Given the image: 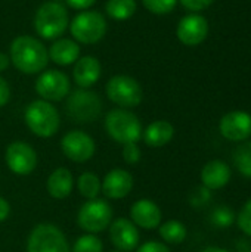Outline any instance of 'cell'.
Instances as JSON below:
<instances>
[{"label":"cell","instance_id":"cell-33","mask_svg":"<svg viewBox=\"0 0 251 252\" xmlns=\"http://www.w3.org/2000/svg\"><path fill=\"white\" fill-rule=\"evenodd\" d=\"M136 252H172L169 250L167 245L161 244V242H155V241H149L145 242L143 245H141Z\"/></svg>","mask_w":251,"mask_h":252},{"label":"cell","instance_id":"cell-6","mask_svg":"<svg viewBox=\"0 0 251 252\" xmlns=\"http://www.w3.org/2000/svg\"><path fill=\"white\" fill-rule=\"evenodd\" d=\"M67 114L68 117L78 123H92L102 112V100L101 97L90 90H75L70 94L67 100Z\"/></svg>","mask_w":251,"mask_h":252},{"label":"cell","instance_id":"cell-8","mask_svg":"<svg viewBox=\"0 0 251 252\" xmlns=\"http://www.w3.org/2000/svg\"><path fill=\"white\" fill-rule=\"evenodd\" d=\"M112 220V208L104 199H90L81 205L77 214L80 229L87 233L96 235L104 232Z\"/></svg>","mask_w":251,"mask_h":252},{"label":"cell","instance_id":"cell-1","mask_svg":"<svg viewBox=\"0 0 251 252\" xmlns=\"http://www.w3.org/2000/svg\"><path fill=\"white\" fill-rule=\"evenodd\" d=\"M9 58L18 71L37 74L47 66L49 52L40 40L31 35H19L10 44Z\"/></svg>","mask_w":251,"mask_h":252},{"label":"cell","instance_id":"cell-34","mask_svg":"<svg viewBox=\"0 0 251 252\" xmlns=\"http://www.w3.org/2000/svg\"><path fill=\"white\" fill-rule=\"evenodd\" d=\"M207 201H210V190L207 188H201L198 189V193H194L192 196V204L195 207H201L203 204H206Z\"/></svg>","mask_w":251,"mask_h":252},{"label":"cell","instance_id":"cell-18","mask_svg":"<svg viewBox=\"0 0 251 252\" xmlns=\"http://www.w3.org/2000/svg\"><path fill=\"white\" fill-rule=\"evenodd\" d=\"M232 171L231 167L220 159L209 161L201 170V182L203 186L209 190H219L225 188L231 180Z\"/></svg>","mask_w":251,"mask_h":252},{"label":"cell","instance_id":"cell-12","mask_svg":"<svg viewBox=\"0 0 251 252\" xmlns=\"http://www.w3.org/2000/svg\"><path fill=\"white\" fill-rule=\"evenodd\" d=\"M6 164L18 176H28L37 167V152L25 142H12L6 148Z\"/></svg>","mask_w":251,"mask_h":252},{"label":"cell","instance_id":"cell-9","mask_svg":"<svg viewBox=\"0 0 251 252\" xmlns=\"http://www.w3.org/2000/svg\"><path fill=\"white\" fill-rule=\"evenodd\" d=\"M107 96L121 108H135L141 105L143 92L141 84L129 75H115L105 86Z\"/></svg>","mask_w":251,"mask_h":252},{"label":"cell","instance_id":"cell-28","mask_svg":"<svg viewBox=\"0 0 251 252\" xmlns=\"http://www.w3.org/2000/svg\"><path fill=\"white\" fill-rule=\"evenodd\" d=\"M235 220V214L229 207H217L213 210L212 216H210V221L213 226L219 227V229H228Z\"/></svg>","mask_w":251,"mask_h":252},{"label":"cell","instance_id":"cell-42","mask_svg":"<svg viewBox=\"0 0 251 252\" xmlns=\"http://www.w3.org/2000/svg\"><path fill=\"white\" fill-rule=\"evenodd\" d=\"M55 1H59V0H55Z\"/></svg>","mask_w":251,"mask_h":252},{"label":"cell","instance_id":"cell-27","mask_svg":"<svg viewBox=\"0 0 251 252\" xmlns=\"http://www.w3.org/2000/svg\"><path fill=\"white\" fill-rule=\"evenodd\" d=\"M104 251V245L102 241L92 233L83 235L80 236L74 245H72V252H102Z\"/></svg>","mask_w":251,"mask_h":252},{"label":"cell","instance_id":"cell-35","mask_svg":"<svg viewBox=\"0 0 251 252\" xmlns=\"http://www.w3.org/2000/svg\"><path fill=\"white\" fill-rule=\"evenodd\" d=\"M67 4L75 10H86L89 7H92L95 4L96 0H65Z\"/></svg>","mask_w":251,"mask_h":252},{"label":"cell","instance_id":"cell-4","mask_svg":"<svg viewBox=\"0 0 251 252\" xmlns=\"http://www.w3.org/2000/svg\"><path fill=\"white\" fill-rule=\"evenodd\" d=\"M25 124L37 137H52L59 130V112L47 100H34L25 109Z\"/></svg>","mask_w":251,"mask_h":252},{"label":"cell","instance_id":"cell-17","mask_svg":"<svg viewBox=\"0 0 251 252\" xmlns=\"http://www.w3.org/2000/svg\"><path fill=\"white\" fill-rule=\"evenodd\" d=\"M130 217L136 227L152 230L157 229L161 223V210L151 199H139L130 208Z\"/></svg>","mask_w":251,"mask_h":252},{"label":"cell","instance_id":"cell-31","mask_svg":"<svg viewBox=\"0 0 251 252\" xmlns=\"http://www.w3.org/2000/svg\"><path fill=\"white\" fill-rule=\"evenodd\" d=\"M123 158L127 164L133 165L141 161V149L136 143H127L123 148Z\"/></svg>","mask_w":251,"mask_h":252},{"label":"cell","instance_id":"cell-22","mask_svg":"<svg viewBox=\"0 0 251 252\" xmlns=\"http://www.w3.org/2000/svg\"><path fill=\"white\" fill-rule=\"evenodd\" d=\"M49 58L58 65H71L80 58V46L70 38L56 40L49 49Z\"/></svg>","mask_w":251,"mask_h":252},{"label":"cell","instance_id":"cell-11","mask_svg":"<svg viewBox=\"0 0 251 252\" xmlns=\"http://www.w3.org/2000/svg\"><path fill=\"white\" fill-rule=\"evenodd\" d=\"M70 78L58 69L44 71L36 81V92L43 100L47 102L62 100L70 93Z\"/></svg>","mask_w":251,"mask_h":252},{"label":"cell","instance_id":"cell-41","mask_svg":"<svg viewBox=\"0 0 251 252\" xmlns=\"http://www.w3.org/2000/svg\"><path fill=\"white\" fill-rule=\"evenodd\" d=\"M112 252H120V251H112Z\"/></svg>","mask_w":251,"mask_h":252},{"label":"cell","instance_id":"cell-16","mask_svg":"<svg viewBox=\"0 0 251 252\" xmlns=\"http://www.w3.org/2000/svg\"><path fill=\"white\" fill-rule=\"evenodd\" d=\"M133 189V177L129 171L121 168H114L105 174L101 182L102 193L109 199H123Z\"/></svg>","mask_w":251,"mask_h":252},{"label":"cell","instance_id":"cell-29","mask_svg":"<svg viewBox=\"0 0 251 252\" xmlns=\"http://www.w3.org/2000/svg\"><path fill=\"white\" fill-rule=\"evenodd\" d=\"M142 3L151 13L166 15L175 9L178 0H142Z\"/></svg>","mask_w":251,"mask_h":252},{"label":"cell","instance_id":"cell-13","mask_svg":"<svg viewBox=\"0 0 251 252\" xmlns=\"http://www.w3.org/2000/svg\"><path fill=\"white\" fill-rule=\"evenodd\" d=\"M220 134L231 142H246L251 137V115L246 111H232L219 123Z\"/></svg>","mask_w":251,"mask_h":252},{"label":"cell","instance_id":"cell-24","mask_svg":"<svg viewBox=\"0 0 251 252\" xmlns=\"http://www.w3.org/2000/svg\"><path fill=\"white\" fill-rule=\"evenodd\" d=\"M105 10L112 19L126 21L136 12V0H108Z\"/></svg>","mask_w":251,"mask_h":252},{"label":"cell","instance_id":"cell-7","mask_svg":"<svg viewBox=\"0 0 251 252\" xmlns=\"http://www.w3.org/2000/svg\"><path fill=\"white\" fill-rule=\"evenodd\" d=\"M70 31L78 43L93 44L105 35L107 19L96 10H84L72 19Z\"/></svg>","mask_w":251,"mask_h":252},{"label":"cell","instance_id":"cell-5","mask_svg":"<svg viewBox=\"0 0 251 252\" xmlns=\"http://www.w3.org/2000/svg\"><path fill=\"white\" fill-rule=\"evenodd\" d=\"M27 252H71L64 232L49 223L37 224L27 241Z\"/></svg>","mask_w":251,"mask_h":252},{"label":"cell","instance_id":"cell-40","mask_svg":"<svg viewBox=\"0 0 251 252\" xmlns=\"http://www.w3.org/2000/svg\"><path fill=\"white\" fill-rule=\"evenodd\" d=\"M238 252H251V250L250 248H246V250H240Z\"/></svg>","mask_w":251,"mask_h":252},{"label":"cell","instance_id":"cell-2","mask_svg":"<svg viewBox=\"0 0 251 252\" xmlns=\"http://www.w3.org/2000/svg\"><path fill=\"white\" fill-rule=\"evenodd\" d=\"M105 130L117 143H138L142 139V124L139 118L126 109H112L105 117Z\"/></svg>","mask_w":251,"mask_h":252},{"label":"cell","instance_id":"cell-38","mask_svg":"<svg viewBox=\"0 0 251 252\" xmlns=\"http://www.w3.org/2000/svg\"><path fill=\"white\" fill-rule=\"evenodd\" d=\"M9 63H10V58L0 52V72L6 71L9 68Z\"/></svg>","mask_w":251,"mask_h":252},{"label":"cell","instance_id":"cell-19","mask_svg":"<svg viewBox=\"0 0 251 252\" xmlns=\"http://www.w3.org/2000/svg\"><path fill=\"white\" fill-rule=\"evenodd\" d=\"M72 77H74L75 84L83 89L93 86L101 77L99 61L93 56H84V58L77 59L74 71H72Z\"/></svg>","mask_w":251,"mask_h":252},{"label":"cell","instance_id":"cell-15","mask_svg":"<svg viewBox=\"0 0 251 252\" xmlns=\"http://www.w3.org/2000/svg\"><path fill=\"white\" fill-rule=\"evenodd\" d=\"M176 34L185 46H198L206 40L209 34L207 19L198 13L186 15L180 19Z\"/></svg>","mask_w":251,"mask_h":252},{"label":"cell","instance_id":"cell-25","mask_svg":"<svg viewBox=\"0 0 251 252\" xmlns=\"http://www.w3.org/2000/svg\"><path fill=\"white\" fill-rule=\"evenodd\" d=\"M78 192L86 199H96L101 192V180L93 173H83L77 180Z\"/></svg>","mask_w":251,"mask_h":252},{"label":"cell","instance_id":"cell-3","mask_svg":"<svg viewBox=\"0 0 251 252\" xmlns=\"http://www.w3.org/2000/svg\"><path fill=\"white\" fill-rule=\"evenodd\" d=\"M70 22L68 10L59 1H47L38 7L34 16V30L41 38L53 40L64 34Z\"/></svg>","mask_w":251,"mask_h":252},{"label":"cell","instance_id":"cell-30","mask_svg":"<svg viewBox=\"0 0 251 252\" xmlns=\"http://www.w3.org/2000/svg\"><path fill=\"white\" fill-rule=\"evenodd\" d=\"M237 223L241 232H244L247 236L251 238V198L244 204L240 214L237 216Z\"/></svg>","mask_w":251,"mask_h":252},{"label":"cell","instance_id":"cell-32","mask_svg":"<svg viewBox=\"0 0 251 252\" xmlns=\"http://www.w3.org/2000/svg\"><path fill=\"white\" fill-rule=\"evenodd\" d=\"M213 1L215 0H180L183 7H186L188 10H192V12L203 10V9L209 7Z\"/></svg>","mask_w":251,"mask_h":252},{"label":"cell","instance_id":"cell-26","mask_svg":"<svg viewBox=\"0 0 251 252\" xmlns=\"http://www.w3.org/2000/svg\"><path fill=\"white\" fill-rule=\"evenodd\" d=\"M235 168L244 176L251 179V140H246L234 151Z\"/></svg>","mask_w":251,"mask_h":252},{"label":"cell","instance_id":"cell-21","mask_svg":"<svg viewBox=\"0 0 251 252\" xmlns=\"http://www.w3.org/2000/svg\"><path fill=\"white\" fill-rule=\"evenodd\" d=\"M175 136L173 126L166 120H158L151 123L142 133V139L149 148H163Z\"/></svg>","mask_w":251,"mask_h":252},{"label":"cell","instance_id":"cell-20","mask_svg":"<svg viewBox=\"0 0 251 252\" xmlns=\"http://www.w3.org/2000/svg\"><path fill=\"white\" fill-rule=\"evenodd\" d=\"M72 188H74L72 173L65 167H59L53 170L46 183V189L49 195L55 199H65L72 192Z\"/></svg>","mask_w":251,"mask_h":252},{"label":"cell","instance_id":"cell-10","mask_svg":"<svg viewBox=\"0 0 251 252\" xmlns=\"http://www.w3.org/2000/svg\"><path fill=\"white\" fill-rule=\"evenodd\" d=\"M61 149L68 159L81 164L93 158L96 152V145L87 133L81 130H72L62 137Z\"/></svg>","mask_w":251,"mask_h":252},{"label":"cell","instance_id":"cell-14","mask_svg":"<svg viewBox=\"0 0 251 252\" xmlns=\"http://www.w3.org/2000/svg\"><path fill=\"white\" fill-rule=\"evenodd\" d=\"M109 239L118 251L130 252L139 245L141 235L132 220L117 219L109 224Z\"/></svg>","mask_w":251,"mask_h":252},{"label":"cell","instance_id":"cell-36","mask_svg":"<svg viewBox=\"0 0 251 252\" xmlns=\"http://www.w3.org/2000/svg\"><path fill=\"white\" fill-rule=\"evenodd\" d=\"M10 99V87L4 78L0 77V106H4Z\"/></svg>","mask_w":251,"mask_h":252},{"label":"cell","instance_id":"cell-23","mask_svg":"<svg viewBox=\"0 0 251 252\" xmlns=\"http://www.w3.org/2000/svg\"><path fill=\"white\" fill-rule=\"evenodd\" d=\"M158 227H160L158 229L160 236L166 244L179 245L186 239L188 230H186L185 224L178 221V220H169V221H166L164 224H161Z\"/></svg>","mask_w":251,"mask_h":252},{"label":"cell","instance_id":"cell-37","mask_svg":"<svg viewBox=\"0 0 251 252\" xmlns=\"http://www.w3.org/2000/svg\"><path fill=\"white\" fill-rule=\"evenodd\" d=\"M9 214H10V205L4 198L0 196V223L4 221L9 217Z\"/></svg>","mask_w":251,"mask_h":252},{"label":"cell","instance_id":"cell-39","mask_svg":"<svg viewBox=\"0 0 251 252\" xmlns=\"http://www.w3.org/2000/svg\"><path fill=\"white\" fill-rule=\"evenodd\" d=\"M201 252H229L223 248H219V247H209V248H204Z\"/></svg>","mask_w":251,"mask_h":252}]
</instances>
